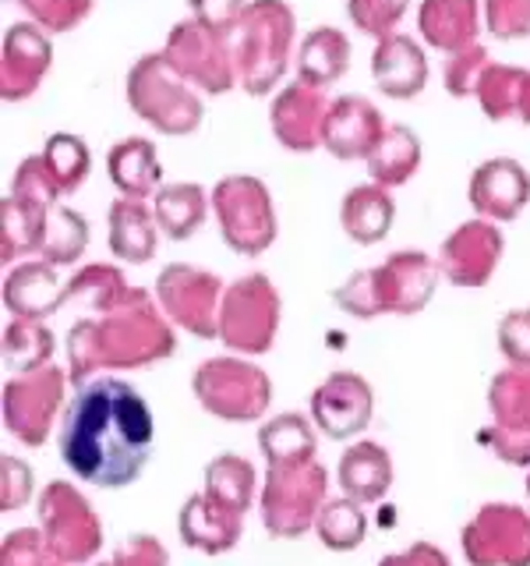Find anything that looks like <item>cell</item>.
<instances>
[{
  "instance_id": "3",
  "label": "cell",
  "mask_w": 530,
  "mask_h": 566,
  "mask_svg": "<svg viewBox=\"0 0 530 566\" xmlns=\"http://www.w3.org/2000/svg\"><path fill=\"white\" fill-rule=\"evenodd\" d=\"M128 106L159 135H191L202 128L205 103L163 53H146L128 71Z\"/></svg>"
},
{
  "instance_id": "32",
  "label": "cell",
  "mask_w": 530,
  "mask_h": 566,
  "mask_svg": "<svg viewBox=\"0 0 530 566\" xmlns=\"http://www.w3.org/2000/svg\"><path fill=\"white\" fill-rule=\"evenodd\" d=\"M18 4L43 32H71L93 11V0H18Z\"/></svg>"
},
{
  "instance_id": "26",
  "label": "cell",
  "mask_w": 530,
  "mask_h": 566,
  "mask_svg": "<svg viewBox=\"0 0 530 566\" xmlns=\"http://www.w3.org/2000/svg\"><path fill=\"white\" fill-rule=\"evenodd\" d=\"M43 159H46L50 177L57 181L61 195L78 191L85 185L88 170H93V156H88V146L78 135H67V132H57V135L46 138Z\"/></svg>"
},
{
  "instance_id": "2",
  "label": "cell",
  "mask_w": 530,
  "mask_h": 566,
  "mask_svg": "<svg viewBox=\"0 0 530 566\" xmlns=\"http://www.w3.org/2000/svg\"><path fill=\"white\" fill-rule=\"evenodd\" d=\"M294 11L287 0H252L230 35L237 64V85L247 96H269V88L290 67L294 50Z\"/></svg>"
},
{
  "instance_id": "24",
  "label": "cell",
  "mask_w": 530,
  "mask_h": 566,
  "mask_svg": "<svg viewBox=\"0 0 530 566\" xmlns=\"http://www.w3.org/2000/svg\"><path fill=\"white\" fill-rule=\"evenodd\" d=\"M85 244H88V223H85L82 212L67 209L61 202L46 206L35 255L53 262V265H67L85 252Z\"/></svg>"
},
{
  "instance_id": "9",
  "label": "cell",
  "mask_w": 530,
  "mask_h": 566,
  "mask_svg": "<svg viewBox=\"0 0 530 566\" xmlns=\"http://www.w3.org/2000/svg\"><path fill=\"white\" fill-rule=\"evenodd\" d=\"M467 199L477 209V217L509 223V220H517L520 209L530 202V174L520 159H512V156L485 159V164L470 174Z\"/></svg>"
},
{
  "instance_id": "12",
  "label": "cell",
  "mask_w": 530,
  "mask_h": 566,
  "mask_svg": "<svg viewBox=\"0 0 530 566\" xmlns=\"http://www.w3.org/2000/svg\"><path fill=\"white\" fill-rule=\"evenodd\" d=\"M371 78L389 99H414L428 85V57L411 35H385L371 53Z\"/></svg>"
},
{
  "instance_id": "19",
  "label": "cell",
  "mask_w": 530,
  "mask_h": 566,
  "mask_svg": "<svg viewBox=\"0 0 530 566\" xmlns=\"http://www.w3.org/2000/svg\"><path fill=\"white\" fill-rule=\"evenodd\" d=\"M4 301L11 312L25 318H40V315H50L61 301H67V287H57L53 262L46 259L22 262V265H14L4 280Z\"/></svg>"
},
{
  "instance_id": "14",
  "label": "cell",
  "mask_w": 530,
  "mask_h": 566,
  "mask_svg": "<svg viewBox=\"0 0 530 566\" xmlns=\"http://www.w3.org/2000/svg\"><path fill=\"white\" fill-rule=\"evenodd\" d=\"M417 29L428 46L442 53H459L477 43V32H481V4H477V0H421Z\"/></svg>"
},
{
  "instance_id": "20",
  "label": "cell",
  "mask_w": 530,
  "mask_h": 566,
  "mask_svg": "<svg viewBox=\"0 0 530 566\" xmlns=\"http://www.w3.org/2000/svg\"><path fill=\"white\" fill-rule=\"evenodd\" d=\"M477 103L488 120L530 124V71L517 64H491L477 85Z\"/></svg>"
},
{
  "instance_id": "22",
  "label": "cell",
  "mask_w": 530,
  "mask_h": 566,
  "mask_svg": "<svg viewBox=\"0 0 530 566\" xmlns=\"http://www.w3.org/2000/svg\"><path fill=\"white\" fill-rule=\"evenodd\" d=\"M209 195L202 185L194 181H177V185H163L152 195V212L159 230L170 241H188L199 234V227L209 217Z\"/></svg>"
},
{
  "instance_id": "29",
  "label": "cell",
  "mask_w": 530,
  "mask_h": 566,
  "mask_svg": "<svg viewBox=\"0 0 530 566\" xmlns=\"http://www.w3.org/2000/svg\"><path fill=\"white\" fill-rule=\"evenodd\" d=\"M205 482H209V492L216 495L220 503H226V506H234L237 513H244L247 495H252L255 471H252V464H247V460L220 457L216 464H209Z\"/></svg>"
},
{
  "instance_id": "17",
  "label": "cell",
  "mask_w": 530,
  "mask_h": 566,
  "mask_svg": "<svg viewBox=\"0 0 530 566\" xmlns=\"http://www.w3.org/2000/svg\"><path fill=\"white\" fill-rule=\"evenodd\" d=\"M396 220V202L389 188L382 185H358L343 195V206H340V223H343V234L358 244H379L389 227Z\"/></svg>"
},
{
  "instance_id": "34",
  "label": "cell",
  "mask_w": 530,
  "mask_h": 566,
  "mask_svg": "<svg viewBox=\"0 0 530 566\" xmlns=\"http://www.w3.org/2000/svg\"><path fill=\"white\" fill-rule=\"evenodd\" d=\"M247 4H252V0H191V18L212 32L234 35Z\"/></svg>"
},
{
  "instance_id": "25",
  "label": "cell",
  "mask_w": 530,
  "mask_h": 566,
  "mask_svg": "<svg viewBox=\"0 0 530 566\" xmlns=\"http://www.w3.org/2000/svg\"><path fill=\"white\" fill-rule=\"evenodd\" d=\"M389 478H393V468H389V457L375 442H361L353 447L343 464H340V485L347 489L350 500H379V495L389 489Z\"/></svg>"
},
{
  "instance_id": "21",
  "label": "cell",
  "mask_w": 530,
  "mask_h": 566,
  "mask_svg": "<svg viewBox=\"0 0 530 566\" xmlns=\"http://www.w3.org/2000/svg\"><path fill=\"white\" fill-rule=\"evenodd\" d=\"M350 67V40L332 25L311 29L297 46V78L326 88L340 82Z\"/></svg>"
},
{
  "instance_id": "13",
  "label": "cell",
  "mask_w": 530,
  "mask_h": 566,
  "mask_svg": "<svg viewBox=\"0 0 530 566\" xmlns=\"http://www.w3.org/2000/svg\"><path fill=\"white\" fill-rule=\"evenodd\" d=\"M315 421L329 439H347L364 429L371 415V389L358 376H332L315 389Z\"/></svg>"
},
{
  "instance_id": "5",
  "label": "cell",
  "mask_w": 530,
  "mask_h": 566,
  "mask_svg": "<svg viewBox=\"0 0 530 566\" xmlns=\"http://www.w3.org/2000/svg\"><path fill=\"white\" fill-rule=\"evenodd\" d=\"M212 212H216L223 241L237 255H258L276 241L273 195L258 177L234 174L212 188Z\"/></svg>"
},
{
  "instance_id": "16",
  "label": "cell",
  "mask_w": 530,
  "mask_h": 566,
  "mask_svg": "<svg viewBox=\"0 0 530 566\" xmlns=\"http://www.w3.org/2000/svg\"><path fill=\"white\" fill-rule=\"evenodd\" d=\"M216 294H220V280L194 270V265H167L163 276H159V297H163V305L173 312V318H181L194 333H209L199 315H212L209 308L216 305Z\"/></svg>"
},
{
  "instance_id": "15",
  "label": "cell",
  "mask_w": 530,
  "mask_h": 566,
  "mask_svg": "<svg viewBox=\"0 0 530 566\" xmlns=\"http://www.w3.org/2000/svg\"><path fill=\"white\" fill-rule=\"evenodd\" d=\"M106 170H110L114 188L124 199H152L163 188V164L149 138H120L106 153Z\"/></svg>"
},
{
  "instance_id": "33",
  "label": "cell",
  "mask_w": 530,
  "mask_h": 566,
  "mask_svg": "<svg viewBox=\"0 0 530 566\" xmlns=\"http://www.w3.org/2000/svg\"><path fill=\"white\" fill-rule=\"evenodd\" d=\"M485 29L495 40H527L530 35V0H485Z\"/></svg>"
},
{
  "instance_id": "23",
  "label": "cell",
  "mask_w": 530,
  "mask_h": 566,
  "mask_svg": "<svg viewBox=\"0 0 530 566\" xmlns=\"http://www.w3.org/2000/svg\"><path fill=\"white\" fill-rule=\"evenodd\" d=\"M364 164H368V174H371V181H375V185H382V188L406 185L421 167V138H417V132L406 128V124H389L382 142L375 146V153H371Z\"/></svg>"
},
{
  "instance_id": "7",
  "label": "cell",
  "mask_w": 530,
  "mask_h": 566,
  "mask_svg": "<svg viewBox=\"0 0 530 566\" xmlns=\"http://www.w3.org/2000/svg\"><path fill=\"white\" fill-rule=\"evenodd\" d=\"M329 111H332V99L326 96V88L308 85L300 78L283 85L273 99V111H269V124H273L276 142L290 153L318 149L322 146Z\"/></svg>"
},
{
  "instance_id": "10",
  "label": "cell",
  "mask_w": 530,
  "mask_h": 566,
  "mask_svg": "<svg viewBox=\"0 0 530 566\" xmlns=\"http://www.w3.org/2000/svg\"><path fill=\"white\" fill-rule=\"evenodd\" d=\"M502 259V234L488 220L459 223L442 244L438 273H446L459 287H481Z\"/></svg>"
},
{
  "instance_id": "11",
  "label": "cell",
  "mask_w": 530,
  "mask_h": 566,
  "mask_svg": "<svg viewBox=\"0 0 530 566\" xmlns=\"http://www.w3.org/2000/svg\"><path fill=\"white\" fill-rule=\"evenodd\" d=\"M385 117L364 96H336L322 132V146L336 159H368L385 135Z\"/></svg>"
},
{
  "instance_id": "4",
  "label": "cell",
  "mask_w": 530,
  "mask_h": 566,
  "mask_svg": "<svg viewBox=\"0 0 530 566\" xmlns=\"http://www.w3.org/2000/svg\"><path fill=\"white\" fill-rule=\"evenodd\" d=\"M438 280V265L424 252H396L375 270H364L347 280L336 301L350 315H375V312H417L432 297Z\"/></svg>"
},
{
  "instance_id": "31",
  "label": "cell",
  "mask_w": 530,
  "mask_h": 566,
  "mask_svg": "<svg viewBox=\"0 0 530 566\" xmlns=\"http://www.w3.org/2000/svg\"><path fill=\"white\" fill-rule=\"evenodd\" d=\"M488 67H491V57H488V50L481 43H474V46L459 50V53H449L446 71H442V75H446V93L456 96V99L477 96V85H481Z\"/></svg>"
},
{
  "instance_id": "30",
  "label": "cell",
  "mask_w": 530,
  "mask_h": 566,
  "mask_svg": "<svg viewBox=\"0 0 530 566\" xmlns=\"http://www.w3.org/2000/svg\"><path fill=\"white\" fill-rule=\"evenodd\" d=\"M406 11H411V0H347V18L353 29L371 35V40L393 35Z\"/></svg>"
},
{
  "instance_id": "27",
  "label": "cell",
  "mask_w": 530,
  "mask_h": 566,
  "mask_svg": "<svg viewBox=\"0 0 530 566\" xmlns=\"http://www.w3.org/2000/svg\"><path fill=\"white\" fill-rule=\"evenodd\" d=\"M265 457H269V464H305L315 453V439L308 432L305 418L297 415H283L276 421H269L258 436Z\"/></svg>"
},
{
  "instance_id": "28",
  "label": "cell",
  "mask_w": 530,
  "mask_h": 566,
  "mask_svg": "<svg viewBox=\"0 0 530 566\" xmlns=\"http://www.w3.org/2000/svg\"><path fill=\"white\" fill-rule=\"evenodd\" d=\"M364 531H368V517L353 500H336L318 510V535L336 553L358 548L364 542Z\"/></svg>"
},
{
  "instance_id": "1",
  "label": "cell",
  "mask_w": 530,
  "mask_h": 566,
  "mask_svg": "<svg viewBox=\"0 0 530 566\" xmlns=\"http://www.w3.org/2000/svg\"><path fill=\"white\" fill-rule=\"evenodd\" d=\"M156 418L131 382L99 376L78 386L61 424V460L78 482L99 489L131 485L149 464Z\"/></svg>"
},
{
  "instance_id": "6",
  "label": "cell",
  "mask_w": 530,
  "mask_h": 566,
  "mask_svg": "<svg viewBox=\"0 0 530 566\" xmlns=\"http://www.w3.org/2000/svg\"><path fill=\"white\" fill-rule=\"evenodd\" d=\"M163 57L181 71V75L205 88L212 96H223L237 85V64H234V43L223 32H212L202 22H177L167 35Z\"/></svg>"
},
{
  "instance_id": "18",
  "label": "cell",
  "mask_w": 530,
  "mask_h": 566,
  "mask_svg": "<svg viewBox=\"0 0 530 566\" xmlns=\"http://www.w3.org/2000/svg\"><path fill=\"white\" fill-rule=\"evenodd\" d=\"M159 244V223L146 199H117L110 206V252L124 262H149Z\"/></svg>"
},
{
  "instance_id": "8",
  "label": "cell",
  "mask_w": 530,
  "mask_h": 566,
  "mask_svg": "<svg viewBox=\"0 0 530 566\" xmlns=\"http://www.w3.org/2000/svg\"><path fill=\"white\" fill-rule=\"evenodd\" d=\"M50 64H53L50 32H43L35 22L8 25L4 46H0V96L8 103L29 99L43 85Z\"/></svg>"
}]
</instances>
